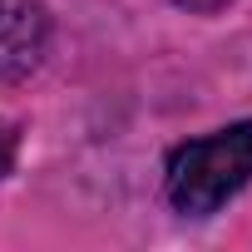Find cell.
Here are the masks:
<instances>
[{
	"instance_id": "obj_1",
	"label": "cell",
	"mask_w": 252,
	"mask_h": 252,
	"mask_svg": "<svg viewBox=\"0 0 252 252\" xmlns=\"http://www.w3.org/2000/svg\"><path fill=\"white\" fill-rule=\"evenodd\" d=\"M247 183H252V124H232V129H218L208 139L173 149L168 173H163L168 203L188 218L218 213Z\"/></svg>"
},
{
	"instance_id": "obj_2",
	"label": "cell",
	"mask_w": 252,
	"mask_h": 252,
	"mask_svg": "<svg viewBox=\"0 0 252 252\" xmlns=\"http://www.w3.org/2000/svg\"><path fill=\"white\" fill-rule=\"evenodd\" d=\"M50 45V15L40 0H0V84L25 79Z\"/></svg>"
},
{
	"instance_id": "obj_3",
	"label": "cell",
	"mask_w": 252,
	"mask_h": 252,
	"mask_svg": "<svg viewBox=\"0 0 252 252\" xmlns=\"http://www.w3.org/2000/svg\"><path fill=\"white\" fill-rule=\"evenodd\" d=\"M178 5H188V10H218L222 0H178Z\"/></svg>"
},
{
	"instance_id": "obj_4",
	"label": "cell",
	"mask_w": 252,
	"mask_h": 252,
	"mask_svg": "<svg viewBox=\"0 0 252 252\" xmlns=\"http://www.w3.org/2000/svg\"><path fill=\"white\" fill-rule=\"evenodd\" d=\"M5 163H10V149H0V168H5Z\"/></svg>"
}]
</instances>
